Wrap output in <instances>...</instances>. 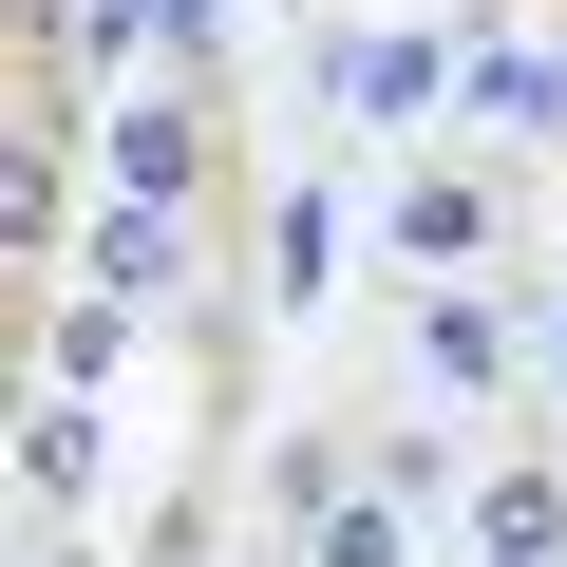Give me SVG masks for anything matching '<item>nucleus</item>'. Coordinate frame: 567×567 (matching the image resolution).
<instances>
[{
    "mask_svg": "<svg viewBox=\"0 0 567 567\" xmlns=\"http://www.w3.org/2000/svg\"><path fill=\"white\" fill-rule=\"evenodd\" d=\"M341 114H360V133L435 114V39H360V58H341Z\"/></svg>",
    "mask_w": 567,
    "mask_h": 567,
    "instance_id": "nucleus-1",
    "label": "nucleus"
},
{
    "mask_svg": "<svg viewBox=\"0 0 567 567\" xmlns=\"http://www.w3.org/2000/svg\"><path fill=\"white\" fill-rule=\"evenodd\" d=\"M473 548H492V567H548V548H567V492H548V473H492V492H473Z\"/></svg>",
    "mask_w": 567,
    "mask_h": 567,
    "instance_id": "nucleus-2",
    "label": "nucleus"
},
{
    "mask_svg": "<svg viewBox=\"0 0 567 567\" xmlns=\"http://www.w3.org/2000/svg\"><path fill=\"white\" fill-rule=\"evenodd\" d=\"M171 265H189L171 208H114V227H95V284H114V303H171Z\"/></svg>",
    "mask_w": 567,
    "mask_h": 567,
    "instance_id": "nucleus-3",
    "label": "nucleus"
},
{
    "mask_svg": "<svg viewBox=\"0 0 567 567\" xmlns=\"http://www.w3.org/2000/svg\"><path fill=\"white\" fill-rule=\"evenodd\" d=\"M454 95H473V114H492V133H548V114H567V76H548V58H511V39H492V58H473V76H454Z\"/></svg>",
    "mask_w": 567,
    "mask_h": 567,
    "instance_id": "nucleus-4",
    "label": "nucleus"
},
{
    "mask_svg": "<svg viewBox=\"0 0 567 567\" xmlns=\"http://www.w3.org/2000/svg\"><path fill=\"white\" fill-rule=\"evenodd\" d=\"M303 567H398V492H322V529H303Z\"/></svg>",
    "mask_w": 567,
    "mask_h": 567,
    "instance_id": "nucleus-5",
    "label": "nucleus"
},
{
    "mask_svg": "<svg viewBox=\"0 0 567 567\" xmlns=\"http://www.w3.org/2000/svg\"><path fill=\"white\" fill-rule=\"evenodd\" d=\"M114 171H133V208H171V189H189V114H171V95H152V114H133V133H114Z\"/></svg>",
    "mask_w": 567,
    "mask_h": 567,
    "instance_id": "nucleus-6",
    "label": "nucleus"
},
{
    "mask_svg": "<svg viewBox=\"0 0 567 567\" xmlns=\"http://www.w3.org/2000/svg\"><path fill=\"white\" fill-rule=\"evenodd\" d=\"M435 379L492 398V379H511V322H492V303H435Z\"/></svg>",
    "mask_w": 567,
    "mask_h": 567,
    "instance_id": "nucleus-7",
    "label": "nucleus"
},
{
    "mask_svg": "<svg viewBox=\"0 0 567 567\" xmlns=\"http://www.w3.org/2000/svg\"><path fill=\"white\" fill-rule=\"evenodd\" d=\"M473 227H492L473 189H398V246H416V265H473Z\"/></svg>",
    "mask_w": 567,
    "mask_h": 567,
    "instance_id": "nucleus-8",
    "label": "nucleus"
}]
</instances>
